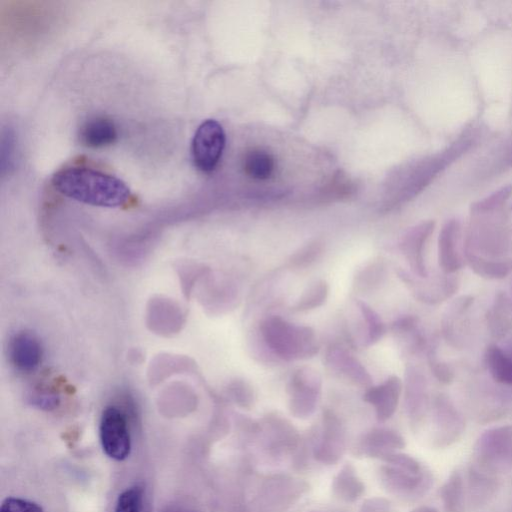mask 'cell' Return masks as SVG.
<instances>
[{
	"label": "cell",
	"mask_w": 512,
	"mask_h": 512,
	"mask_svg": "<svg viewBox=\"0 0 512 512\" xmlns=\"http://www.w3.org/2000/svg\"><path fill=\"white\" fill-rule=\"evenodd\" d=\"M51 182L65 197L91 206L121 207L131 196L124 181L88 167L61 169L52 176Z\"/></svg>",
	"instance_id": "cell-1"
},
{
	"label": "cell",
	"mask_w": 512,
	"mask_h": 512,
	"mask_svg": "<svg viewBox=\"0 0 512 512\" xmlns=\"http://www.w3.org/2000/svg\"><path fill=\"white\" fill-rule=\"evenodd\" d=\"M259 337L270 354L287 362L312 358L320 349L311 327L279 315H269L260 322Z\"/></svg>",
	"instance_id": "cell-2"
},
{
	"label": "cell",
	"mask_w": 512,
	"mask_h": 512,
	"mask_svg": "<svg viewBox=\"0 0 512 512\" xmlns=\"http://www.w3.org/2000/svg\"><path fill=\"white\" fill-rule=\"evenodd\" d=\"M321 390L322 378L317 370L308 366L296 369L286 385L291 413L297 417H307L313 413Z\"/></svg>",
	"instance_id": "cell-3"
},
{
	"label": "cell",
	"mask_w": 512,
	"mask_h": 512,
	"mask_svg": "<svg viewBox=\"0 0 512 512\" xmlns=\"http://www.w3.org/2000/svg\"><path fill=\"white\" fill-rule=\"evenodd\" d=\"M225 147V132L219 122L208 119L202 122L192 139L191 154L196 168L212 172L218 165Z\"/></svg>",
	"instance_id": "cell-4"
},
{
	"label": "cell",
	"mask_w": 512,
	"mask_h": 512,
	"mask_svg": "<svg viewBox=\"0 0 512 512\" xmlns=\"http://www.w3.org/2000/svg\"><path fill=\"white\" fill-rule=\"evenodd\" d=\"M100 442L105 454L116 460H125L131 450L130 434L125 415L117 407H107L101 416Z\"/></svg>",
	"instance_id": "cell-5"
},
{
	"label": "cell",
	"mask_w": 512,
	"mask_h": 512,
	"mask_svg": "<svg viewBox=\"0 0 512 512\" xmlns=\"http://www.w3.org/2000/svg\"><path fill=\"white\" fill-rule=\"evenodd\" d=\"M324 363L333 374L351 384L366 388L372 384V377L364 365L349 349L340 344H331L327 347Z\"/></svg>",
	"instance_id": "cell-6"
},
{
	"label": "cell",
	"mask_w": 512,
	"mask_h": 512,
	"mask_svg": "<svg viewBox=\"0 0 512 512\" xmlns=\"http://www.w3.org/2000/svg\"><path fill=\"white\" fill-rule=\"evenodd\" d=\"M401 391V379L389 376L382 383L368 387L363 399L375 408L379 420H385L394 413Z\"/></svg>",
	"instance_id": "cell-7"
},
{
	"label": "cell",
	"mask_w": 512,
	"mask_h": 512,
	"mask_svg": "<svg viewBox=\"0 0 512 512\" xmlns=\"http://www.w3.org/2000/svg\"><path fill=\"white\" fill-rule=\"evenodd\" d=\"M355 309L359 314L354 329L356 341L363 347H370L379 342L385 335L387 328L379 314L367 303L356 300Z\"/></svg>",
	"instance_id": "cell-8"
},
{
	"label": "cell",
	"mask_w": 512,
	"mask_h": 512,
	"mask_svg": "<svg viewBox=\"0 0 512 512\" xmlns=\"http://www.w3.org/2000/svg\"><path fill=\"white\" fill-rule=\"evenodd\" d=\"M42 349L38 339L31 333L16 334L10 343V357L22 372L34 371L41 362Z\"/></svg>",
	"instance_id": "cell-9"
},
{
	"label": "cell",
	"mask_w": 512,
	"mask_h": 512,
	"mask_svg": "<svg viewBox=\"0 0 512 512\" xmlns=\"http://www.w3.org/2000/svg\"><path fill=\"white\" fill-rule=\"evenodd\" d=\"M117 135L113 121L105 117H94L82 125L79 137L84 145L98 148L114 143Z\"/></svg>",
	"instance_id": "cell-10"
},
{
	"label": "cell",
	"mask_w": 512,
	"mask_h": 512,
	"mask_svg": "<svg viewBox=\"0 0 512 512\" xmlns=\"http://www.w3.org/2000/svg\"><path fill=\"white\" fill-rule=\"evenodd\" d=\"M428 237L427 229L421 228L409 233L401 242L400 250L409 267L418 277H426L425 243Z\"/></svg>",
	"instance_id": "cell-11"
},
{
	"label": "cell",
	"mask_w": 512,
	"mask_h": 512,
	"mask_svg": "<svg viewBox=\"0 0 512 512\" xmlns=\"http://www.w3.org/2000/svg\"><path fill=\"white\" fill-rule=\"evenodd\" d=\"M329 296V284L324 279L311 282L302 291L291 309L296 312H307L323 306Z\"/></svg>",
	"instance_id": "cell-12"
},
{
	"label": "cell",
	"mask_w": 512,
	"mask_h": 512,
	"mask_svg": "<svg viewBox=\"0 0 512 512\" xmlns=\"http://www.w3.org/2000/svg\"><path fill=\"white\" fill-rule=\"evenodd\" d=\"M385 274L384 261L381 259L372 260L356 273L353 285L361 293L372 292L384 282Z\"/></svg>",
	"instance_id": "cell-13"
},
{
	"label": "cell",
	"mask_w": 512,
	"mask_h": 512,
	"mask_svg": "<svg viewBox=\"0 0 512 512\" xmlns=\"http://www.w3.org/2000/svg\"><path fill=\"white\" fill-rule=\"evenodd\" d=\"M486 365L493 379L512 385V359L499 347L490 346L485 354Z\"/></svg>",
	"instance_id": "cell-14"
},
{
	"label": "cell",
	"mask_w": 512,
	"mask_h": 512,
	"mask_svg": "<svg viewBox=\"0 0 512 512\" xmlns=\"http://www.w3.org/2000/svg\"><path fill=\"white\" fill-rule=\"evenodd\" d=\"M439 263L449 273L457 271L462 265L454 235L449 230L441 235L439 241Z\"/></svg>",
	"instance_id": "cell-15"
},
{
	"label": "cell",
	"mask_w": 512,
	"mask_h": 512,
	"mask_svg": "<svg viewBox=\"0 0 512 512\" xmlns=\"http://www.w3.org/2000/svg\"><path fill=\"white\" fill-rule=\"evenodd\" d=\"M245 169L253 178L266 179L273 172L274 160L269 153L255 150L246 156Z\"/></svg>",
	"instance_id": "cell-16"
},
{
	"label": "cell",
	"mask_w": 512,
	"mask_h": 512,
	"mask_svg": "<svg viewBox=\"0 0 512 512\" xmlns=\"http://www.w3.org/2000/svg\"><path fill=\"white\" fill-rule=\"evenodd\" d=\"M325 251L323 243L313 241L295 250L288 258V265L304 269L318 261Z\"/></svg>",
	"instance_id": "cell-17"
},
{
	"label": "cell",
	"mask_w": 512,
	"mask_h": 512,
	"mask_svg": "<svg viewBox=\"0 0 512 512\" xmlns=\"http://www.w3.org/2000/svg\"><path fill=\"white\" fill-rule=\"evenodd\" d=\"M142 489L138 486L124 490L117 499L115 512H140Z\"/></svg>",
	"instance_id": "cell-18"
},
{
	"label": "cell",
	"mask_w": 512,
	"mask_h": 512,
	"mask_svg": "<svg viewBox=\"0 0 512 512\" xmlns=\"http://www.w3.org/2000/svg\"><path fill=\"white\" fill-rule=\"evenodd\" d=\"M0 512H44V510L35 502L17 497H8L2 502Z\"/></svg>",
	"instance_id": "cell-19"
},
{
	"label": "cell",
	"mask_w": 512,
	"mask_h": 512,
	"mask_svg": "<svg viewBox=\"0 0 512 512\" xmlns=\"http://www.w3.org/2000/svg\"><path fill=\"white\" fill-rule=\"evenodd\" d=\"M234 394L237 400L244 406H251L255 399V394L249 382L237 380L233 385Z\"/></svg>",
	"instance_id": "cell-20"
},
{
	"label": "cell",
	"mask_w": 512,
	"mask_h": 512,
	"mask_svg": "<svg viewBox=\"0 0 512 512\" xmlns=\"http://www.w3.org/2000/svg\"><path fill=\"white\" fill-rule=\"evenodd\" d=\"M31 403L40 409L51 410L57 407L59 399L53 393L37 392L31 396Z\"/></svg>",
	"instance_id": "cell-21"
}]
</instances>
